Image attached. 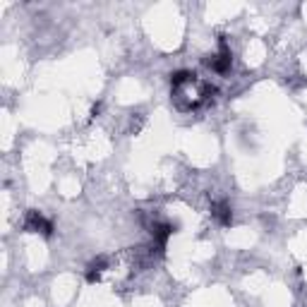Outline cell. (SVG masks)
<instances>
[{"instance_id": "7a4b0ae2", "label": "cell", "mask_w": 307, "mask_h": 307, "mask_svg": "<svg viewBox=\"0 0 307 307\" xmlns=\"http://www.w3.org/2000/svg\"><path fill=\"white\" fill-rule=\"evenodd\" d=\"M211 216L216 218L221 226H231V221H233V211H231V204H228V202H216V204L211 207Z\"/></svg>"}, {"instance_id": "6da1fadb", "label": "cell", "mask_w": 307, "mask_h": 307, "mask_svg": "<svg viewBox=\"0 0 307 307\" xmlns=\"http://www.w3.org/2000/svg\"><path fill=\"white\" fill-rule=\"evenodd\" d=\"M24 228H27V231H34V233L46 235V238H51V235H53V223H51V221H46L39 211H29L27 221H24Z\"/></svg>"}, {"instance_id": "3957f363", "label": "cell", "mask_w": 307, "mask_h": 307, "mask_svg": "<svg viewBox=\"0 0 307 307\" xmlns=\"http://www.w3.org/2000/svg\"><path fill=\"white\" fill-rule=\"evenodd\" d=\"M192 80H195V74H192L190 70H178V72H173V74H171L173 89H178L180 84H185V82H192Z\"/></svg>"}]
</instances>
